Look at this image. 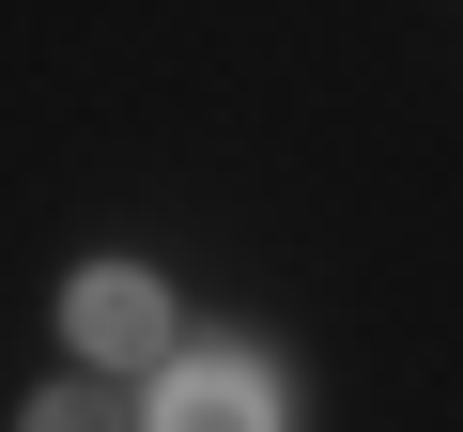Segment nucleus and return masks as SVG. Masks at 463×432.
<instances>
[{
	"instance_id": "obj_3",
	"label": "nucleus",
	"mask_w": 463,
	"mask_h": 432,
	"mask_svg": "<svg viewBox=\"0 0 463 432\" xmlns=\"http://www.w3.org/2000/svg\"><path fill=\"white\" fill-rule=\"evenodd\" d=\"M16 432H139V417H124V401H109V386H47V401H32V417H16Z\"/></svg>"
},
{
	"instance_id": "obj_2",
	"label": "nucleus",
	"mask_w": 463,
	"mask_h": 432,
	"mask_svg": "<svg viewBox=\"0 0 463 432\" xmlns=\"http://www.w3.org/2000/svg\"><path fill=\"white\" fill-rule=\"evenodd\" d=\"M139 432H294V386H279L248 340H185V355L139 386Z\"/></svg>"
},
{
	"instance_id": "obj_1",
	"label": "nucleus",
	"mask_w": 463,
	"mask_h": 432,
	"mask_svg": "<svg viewBox=\"0 0 463 432\" xmlns=\"http://www.w3.org/2000/svg\"><path fill=\"white\" fill-rule=\"evenodd\" d=\"M62 355H78V371H139V386H155V371L185 355L170 278H155V263H78V278H62Z\"/></svg>"
}]
</instances>
